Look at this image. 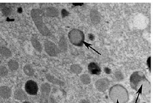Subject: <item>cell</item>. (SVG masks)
Segmentation results:
<instances>
[{
  "instance_id": "obj_9",
  "label": "cell",
  "mask_w": 153,
  "mask_h": 103,
  "mask_svg": "<svg viewBox=\"0 0 153 103\" xmlns=\"http://www.w3.org/2000/svg\"><path fill=\"white\" fill-rule=\"evenodd\" d=\"M14 97L16 100L25 101L28 99L26 93L23 90L19 89L16 90L14 93Z\"/></svg>"
},
{
  "instance_id": "obj_23",
  "label": "cell",
  "mask_w": 153,
  "mask_h": 103,
  "mask_svg": "<svg viewBox=\"0 0 153 103\" xmlns=\"http://www.w3.org/2000/svg\"><path fill=\"white\" fill-rule=\"evenodd\" d=\"M69 13L65 9H62L61 11V15L62 17L65 18L69 15Z\"/></svg>"
},
{
  "instance_id": "obj_25",
  "label": "cell",
  "mask_w": 153,
  "mask_h": 103,
  "mask_svg": "<svg viewBox=\"0 0 153 103\" xmlns=\"http://www.w3.org/2000/svg\"><path fill=\"white\" fill-rule=\"evenodd\" d=\"M143 84H142L140 87L139 89L138 90V91L136 93V94L139 93L140 94V95H142V91H143Z\"/></svg>"
},
{
  "instance_id": "obj_13",
  "label": "cell",
  "mask_w": 153,
  "mask_h": 103,
  "mask_svg": "<svg viewBox=\"0 0 153 103\" xmlns=\"http://www.w3.org/2000/svg\"><path fill=\"white\" fill-rule=\"evenodd\" d=\"M0 54L5 58H9L12 56V52L9 48L6 47L0 46Z\"/></svg>"
},
{
  "instance_id": "obj_22",
  "label": "cell",
  "mask_w": 153,
  "mask_h": 103,
  "mask_svg": "<svg viewBox=\"0 0 153 103\" xmlns=\"http://www.w3.org/2000/svg\"><path fill=\"white\" fill-rule=\"evenodd\" d=\"M88 77H88L86 75H82V76H80V80H81V81L84 83H87V80H88V82L89 81V79H87V78H88Z\"/></svg>"
},
{
  "instance_id": "obj_20",
  "label": "cell",
  "mask_w": 153,
  "mask_h": 103,
  "mask_svg": "<svg viewBox=\"0 0 153 103\" xmlns=\"http://www.w3.org/2000/svg\"><path fill=\"white\" fill-rule=\"evenodd\" d=\"M71 71L73 73L75 74L80 73L81 71V67L79 65L75 64L71 66Z\"/></svg>"
},
{
  "instance_id": "obj_17",
  "label": "cell",
  "mask_w": 153,
  "mask_h": 103,
  "mask_svg": "<svg viewBox=\"0 0 153 103\" xmlns=\"http://www.w3.org/2000/svg\"><path fill=\"white\" fill-rule=\"evenodd\" d=\"M23 70L25 74L29 77H32L34 75V69L30 65H25L23 67Z\"/></svg>"
},
{
  "instance_id": "obj_11",
  "label": "cell",
  "mask_w": 153,
  "mask_h": 103,
  "mask_svg": "<svg viewBox=\"0 0 153 103\" xmlns=\"http://www.w3.org/2000/svg\"><path fill=\"white\" fill-rule=\"evenodd\" d=\"M58 48L59 51L61 52H65L68 49V44L66 39L64 36L61 37L58 43Z\"/></svg>"
},
{
  "instance_id": "obj_10",
  "label": "cell",
  "mask_w": 153,
  "mask_h": 103,
  "mask_svg": "<svg viewBox=\"0 0 153 103\" xmlns=\"http://www.w3.org/2000/svg\"><path fill=\"white\" fill-rule=\"evenodd\" d=\"M45 78L49 82L53 84L59 85V86H63L64 84V83L62 81L56 78L51 74H47L45 75Z\"/></svg>"
},
{
  "instance_id": "obj_15",
  "label": "cell",
  "mask_w": 153,
  "mask_h": 103,
  "mask_svg": "<svg viewBox=\"0 0 153 103\" xmlns=\"http://www.w3.org/2000/svg\"><path fill=\"white\" fill-rule=\"evenodd\" d=\"M7 66L9 69L13 72L17 70L19 67L18 62L14 60H11L8 62Z\"/></svg>"
},
{
  "instance_id": "obj_7",
  "label": "cell",
  "mask_w": 153,
  "mask_h": 103,
  "mask_svg": "<svg viewBox=\"0 0 153 103\" xmlns=\"http://www.w3.org/2000/svg\"><path fill=\"white\" fill-rule=\"evenodd\" d=\"M12 90L10 87L3 85L0 87V97L3 99H9L11 97Z\"/></svg>"
},
{
  "instance_id": "obj_12",
  "label": "cell",
  "mask_w": 153,
  "mask_h": 103,
  "mask_svg": "<svg viewBox=\"0 0 153 103\" xmlns=\"http://www.w3.org/2000/svg\"><path fill=\"white\" fill-rule=\"evenodd\" d=\"M0 9L3 15L5 16H9L12 13V10L5 3H0Z\"/></svg>"
},
{
  "instance_id": "obj_26",
  "label": "cell",
  "mask_w": 153,
  "mask_h": 103,
  "mask_svg": "<svg viewBox=\"0 0 153 103\" xmlns=\"http://www.w3.org/2000/svg\"><path fill=\"white\" fill-rule=\"evenodd\" d=\"M73 4H74L75 5V6H77V5H80V6H81V5H82V4H83V3H73Z\"/></svg>"
},
{
  "instance_id": "obj_8",
  "label": "cell",
  "mask_w": 153,
  "mask_h": 103,
  "mask_svg": "<svg viewBox=\"0 0 153 103\" xmlns=\"http://www.w3.org/2000/svg\"><path fill=\"white\" fill-rule=\"evenodd\" d=\"M90 18L91 22L94 24H99L101 20L100 13L99 11L95 9H92L90 12Z\"/></svg>"
},
{
  "instance_id": "obj_1",
  "label": "cell",
  "mask_w": 153,
  "mask_h": 103,
  "mask_svg": "<svg viewBox=\"0 0 153 103\" xmlns=\"http://www.w3.org/2000/svg\"><path fill=\"white\" fill-rule=\"evenodd\" d=\"M30 15L37 29L42 35L48 37L52 35L51 31L43 21V16L41 9H32Z\"/></svg>"
},
{
  "instance_id": "obj_2",
  "label": "cell",
  "mask_w": 153,
  "mask_h": 103,
  "mask_svg": "<svg viewBox=\"0 0 153 103\" xmlns=\"http://www.w3.org/2000/svg\"><path fill=\"white\" fill-rule=\"evenodd\" d=\"M69 40L74 45L82 47L85 41V36L82 31L77 29L71 30L68 33Z\"/></svg>"
},
{
  "instance_id": "obj_4",
  "label": "cell",
  "mask_w": 153,
  "mask_h": 103,
  "mask_svg": "<svg viewBox=\"0 0 153 103\" xmlns=\"http://www.w3.org/2000/svg\"><path fill=\"white\" fill-rule=\"evenodd\" d=\"M44 45L45 50L48 55L52 57L57 56L60 51L55 44L48 40L44 42Z\"/></svg>"
},
{
  "instance_id": "obj_28",
  "label": "cell",
  "mask_w": 153,
  "mask_h": 103,
  "mask_svg": "<svg viewBox=\"0 0 153 103\" xmlns=\"http://www.w3.org/2000/svg\"><path fill=\"white\" fill-rule=\"evenodd\" d=\"M90 36H91L89 37V39H90V40H92V39L94 38V36L92 35V34H90Z\"/></svg>"
},
{
  "instance_id": "obj_14",
  "label": "cell",
  "mask_w": 153,
  "mask_h": 103,
  "mask_svg": "<svg viewBox=\"0 0 153 103\" xmlns=\"http://www.w3.org/2000/svg\"><path fill=\"white\" fill-rule=\"evenodd\" d=\"M31 42L32 46L37 51L41 52L42 51V45L39 40L36 38H32L31 39Z\"/></svg>"
},
{
  "instance_id": "obj_5",
  "label": "cell",
  "mask_w": 153,
  "mask_h": 103,
  "mask_svg": "<svg viewBox=\"0 0 153 103\" xmlns=\"http://www.w3.org/2000/svg\"><path fill=\"white\" fill-rule=\"evenodd\" d=\"M25 90L26 93L30 96H36L39 91V87L34 81L29 80L26 82L25 85Z\"/></svg>"
},
{
  "instance_id": "obj_6",
  "label": "cell",
  "mask_w": 153,
  "mask_h": 103,
  "mask_svg": "<svg viewBox=\"0 0 153 103\" xmlns=\"http://www.w3.org/2000/svg\"><path fill=\"white\" fill-rule=\"evenodd\" d=\"M43 16L50 18H56L59 16V12L56 8L53 7H46L41 10Z\"/></svg>"
},
{
  "instance_id": "obj_27",
  "label": "cell",
  "mask_w": 153,
  "mask_h": 103,
  "mask_svg": "<svg viewBox=\"0 0 153 103\" xmlns=\"http://www.w3.org/2000/svg\"><path fill=\"white\" fill-rule=\"evenodd\" d=\"M139 96H140V94L138 93V96H137V99H136V102H135V103H137V102H138V98H139Z\"/></svg>"
},
{
  "instance_id": "obj_21",
  "label": "cell",
  "mask_w": 153,
  "mask_h": 103,
  "mask_svg": "<svg viewBox=\"0 0 153 103\" xmlns=\"http://www.w3.org/2000/svg\"><path fill=\"white\" fill-rule=\"evenodd\" d=\"M83 44H84L85 45V46L87 47V48H88V49H89V48H90V49H92L93 50H94L95 52L97 53H98V54L100 55H101V54L100 53L98 52V51H97L95 49H94V48H93L91 47V46L93 45L92 44L88 43V42H85V41H84L83 42Z\"/></svg>"
},
{
  "instance_id": "obj_18",
  "label": "cell",
  "mask_w": 153,
  "mask_h": 103,
  "mask_svg": "<svg viewBox=\"0 0 153 103\" xmlns=\"http://www.w3.org/2000/svg\"><path fill=\"white\" fill-rule=\"evenodd\" d=\"M108 83L105 79H100L97 83V87L101 89H105L108 87Z\"/></svg>"
},
{
  "instance_id": "obj_16",
  "label": "cell",
  "mask_w": 153,
  "mask_h": 103,
  "mask_svg": "<svg viewBox=\"0 0 153 103\" xmlns=\"http://www.w3.org/2000/svg\"><path fill=\"white\" fill-rule=\"evenodd\" d=\"M136 23V25L137 27H139L140 29L145 27L147 24V21H146V19L144 18V17L140 16H137L136 18V21H135Z\"/></svg>"
},
{
  "instance_id": "obj_29",
  "label": "cell",
  "mask_w": 153,
  "mask_h": 103,
  "mask_svg": "<svg viewBox=\"0 0 153 103\" xmlns=\"http://www.w3.org/2000/svg\"><path fill=\"white\" fill-rule=\"evenodd\" d=\"M23 103H32V102H31L28 101H24L23 102Z\"/></svg>"
},
{
  "instance_id": "obj_30",
  "label": "cell",
  "mask_w": 153,
  "mask_h": 103,
  "mask_svg": "<svg viewBox=\"0 0 153 103\" xmlns=\"http://www.w3.org/2000/svg\"><path fill=\"white\" fill-rule=\"evenodd\" d=\"M119 103V101H118V100H117V103Z\"/></svg>"
},
{
  "instance_id": "obj_19",
  "label": "cell",
  "mask_w": 153,
  "mask_h": 103,
  "mask_svg": "<svg viewBox=\"0 0 153 103\" xmlns=\"http://www.w3.org/2000/svg\"><path fill=\"white\" fill-rule=\"evenodd\" d=\"M8 70L6 67L4 66H0V76L2 78L6 77L8 74Z\"/></svg>"
},
{
  "instance_id": "obj_3",
  "label": "cell",
  "mask_w": 153,
  "mask_h": 103,
  "mask_svg": "<svg viewBox=\"0 0 153 103\" xmlns=\"http://www.w3.org/2000/svg\"><path fill=\"white\" fill-rule=\"evenodd\" d=\"M51 87L50 84L45 82L42 84L40 87L39 103H50V94Z\"/></svg>"
},
{
  "instance_id": "obj_24",
  "label": "cell",
  "mask_w": 153,
  "mask_h": 103,
  "mask_svg": "<svg viewBox=\"0 0 153 103\" xmlns=\"http://www.w3.org/2000/svg\"><path fill=\"white\" fill-rule=\"evenodd\" d=\"M49 102L50 103H58L54 98L52 97H50L49 99Z\"/></svg>"
}]
</instances>
